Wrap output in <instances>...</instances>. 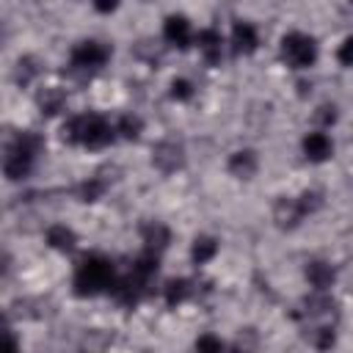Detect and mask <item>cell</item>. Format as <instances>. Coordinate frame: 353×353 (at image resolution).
<instances>
[{
  "instance_id": "cell-1",
  "label": "cell",
  "mask_w": 353,
  "mask_h": 353,
  "mask_svg": "<svg viewBox=\"0 0 353 353\" xmlns=\"http://www.w3.org/2000/svg\"><path fill=\"white\" fill-rule=\"evenodd\" d=\"M116 268L108 256L102 254H88L80 259L77 270H74V292L80 298H91V295H99V292H110L113 284H116Z\"/></svg>"
},
{
  "instance_id": "cell-2",
  "label": "cell",
  "mask_w": 353,
  "mask_h": 353,
  "mask_svg": "<svg viewBox=\"0 0 353 353\" xmlns=\"http://www.w3.org/2000/svg\"><path fill=\"white\" fill-rule=\"evenodd\" d=\"M61 132H63V141L80 143V146H88V149L108 146V143L116 138V127H113L110 121H105L102 116H97V113L72 116V119L63 124Z\"/></svg>"
},
{
  "instance_id": "cell-3",
  "label": "cell",
  "mask_w": 353,
  "mask_h": 353,
  "mask_svg": "<svg viewBox=\"0 0 353 353\" xmlns=\"http://www.w3.org/2000/svg\"><path fill=\"white\" fill-rule=\"evenodd\" d=\"M41 141L30 132H19L8 146H6V157H3V174L8 182H17L22 176H28V171L33 168V160L39 154Z\"/></svg>"
},
{
  "instance_id": "cell-4",
  "label": "cell",
  "mask_w": 353,
  "mask_h": 353,
  "mask_svg": "<svg viewBox=\"0 0 353 353\" xmlns=\"http://www.w3.org/2000/svg\"><path fill=\"white\" fill-rule=\"evenodd\" d=\"M281 58L292 69H309L317 61V44H314L312 36H306L301 30H292L281 39Z\"/></svg>"
},
{
  "instance_id": "cell-5",
  "label": "cell",
  "mask_w": 353,
  "mask_h": 353,
  "mask_svg": "<svg viewBox=\"0 0 353 353\" xmlns=\"http://www.w3.org/2000/svg\"><path fill=\"white\" fill-rule=\"evenodd\" d=\"M108 58H110V47L102 44V41H97V39L77 41V44L72 47V55H69L72 66H74V69H83V72H94V69L105 66Z\"/></svg>"
},
{
  "instance_id": "cell-6",
  "label": "cell",
  "mask_w": 353,
  "mask_h": 353,
  "mask_svg": "<svg viewBox=\"0 0 353 353\" xmlns=\"http://www.w3.org/2000/svg\"><path fill=\"white\" fill-rule=\"evenodd\" d=\"M163 39L174 47H188L196 36H193V28H190V19L182 17V14H171L165 22H163Z\"/></svg>"
},
{
  "instance_id": "cell-7",
  "label": "cell",
  "mask_w": 353,
  "mask_h": 353,
  "mask_svg": "<svg viewBox=\"0 0 353 353\" xmlns=\"http://www.w3.org/2000/svg\"><path fill=\"white\" fill-rule=\"evenodd\" d=\"M301 149L309 163H325L334 154V141L325 132H306L301 141Z\"/></svg>"
},
{
  "instance_id": "cell-8",
  "label": "cell",
  "mask_w": 353,
  "mask_h": 353,
  "mask_svg": "<svg viewBox=\"0 0 353 353\" xmlns=\"http://www.w3.org/2000/svg\"><path fill=\"white\" fill-rule=\"evenodd\" d=\"M303 207H301V201L298 199H292V196H281L279 201H276V210H273V221L281 226V229H295L301 221H303Z\"/></svg>"
},
{
  "instance_id": "cell-9",
  "label": "cell",
  "mask_w": 353,
  "mask_h": 353,
  "mask_svg": "<svg viewBox=\"0 0 353 353\" xmlns=\"http://www.w3.org/2000/svg\"><path fill=\"white\" fill-rule=\"evenodd\" d=\"M259 47V33H256V28L251 25V22H234V28H232V50L237 52V55H251L254 50Z\"/></svg>"
},
{
  "instance_id": "cell-10",
  "label": "cell",
  "mask_w": 353,
  "mask_h": 353,
  "mask_svg": "<svg viewBox=\"0 0 353 353\" xmlns=\"http://www.w3.org/2000/svg\"><path fill=\"white\" fill-rule=\"evenodd\" d=\"M152 163L160 168V171H176L179 165H182V146L179 143H174V141H163V143H157L154 146V152H152Z\"/></svg>"
},
{
  "instance_id": "cell-11",
  "label": "cell",
  "mask_w": 353,
  "mask_h": 353,
  "mask_svg": "<svg viewBox=\"0 0 353 353\" xmlns=\"http://www.w3.org/2000/svg\"><path fill=\"white\" fill-rule=\"evenodd\" d=\"M196 47L210 63H215L221 58V52H223V36L218 30H212V28H204V30L196 33Z\"/></svg>"
},
{
  "instance_id": "cell-12",
  "label": "cell",
  "mask_w": 353,
  "mask_h": 353,
  "mask_svg": "<svg viewBox=\"0 0 353 353\" xmlns=\"http://www.w3.org/2000/svg\"><path fill=\"white\" fill-rule=\"evenodd\" d=\"M256 154L251 149H240L229 157V174L237 176V179H251L256 174Z\"/></svg>"
},
{
  "instance_id": "cell-13",
  "label": "cell",
  "mask_w": 353,
  "mask_h": 353,
  "mask_svg": "<svg viewBox=\"0 0 353 353\" xmlns=\"http://www.w3.org/2000/svg\"><path fill=\"white\" fill-rule=\"evenodd\" d=\"M306 279H309V284L314 290L323 292V290H328L334 284V268L328 262H323V259H314V262L306 265Z\"/></svg>"
},
{
  "instance_id": "cell-14",
  "label": "cell",
  "mask_w": 353,
  "mask_h": 353,
  "mask_svg": "<svg viewBox=\"0 0 353 353\" xmlns=\"http://www.w3.org/2000/svg\"><path fill=\"white\" fill-rule=\"evenodd\" d=\"M44 237H47V245H50V248H55V251H72V248H74V243H77V234H74L69 226H63V223L50 226Z\"/></svg>"
},
{
  "instance_id": "cell-15",
  "label": "cell",
  "mask_w": 353,
  "mask_h": 353,
  "mask_svg": "<svg viewBox=\"0 0 353 353\" xmlns=\"http://www.w3.org/2000/svg\"><path fill=\"white\" fill-rule=\"evenodd\" d=\"M215 254H218V240H215V237H210V234H199V237L193 240L190 256H193L196 265H207Z\"/></svg>"
},
{
  "instance_id": "cell-16",
  "label": "cell",
  "mask_w": 353,
  "mask_h": 353,
  "mask_svg": "<svg viewBox=\"0 0 353 353\" xmlns=\"http://www.w3.org/2000/svg\"><path fill=\"white\" fill-rule=\"evenodd\" d=\"M66 105V94L61 91V88H55V85H47L44 91H39V108H41V113H47V116H55L61 108Z\"/></svg>"
},
{
  "instance_id": "cell-17",
  "label": "cell",
  "mask_w": 353,
  "mask_h": 353,
  "mask_svg": "<svg viewBox=\"0 0 353 353\" xmlns=\"http://www.w3.org/2000/svg\"><path fill=\"white\" fill-rule=\"evenodd\" d=\"M190 292H193V287H190L188 279H171L165 284V303L168 306H179V303H185L190 298Z\"/></svg>"
},
{
  "instance_id": "cell-18",
  "label": "cell",
  "mask_w": 353,
  "mask_h": 353,
  "mask_svg": "<svg viewBox=\"0 0 353 353\" xmlns=\"http://www.w3.org/2000/svg\"><path fill=\"white\" fill-rule=\"evenodd\" d=\"M143 243H146L149 251H157L160 254L165 248V243H168V229L160 226V223H146L143 226Z\"/></svg>"
},
{
  "instance_id": "cell-19",
  "label": "cell",
  "mask_w": 353,
  "mask_h": 353,
  "mask_svg": "<svg viewBox=\"0 0 353 353\" xmlns=\"http://www.w3.org/2000/svg\"><path fill=\"white\" fill-rule=\"evenodd\" d=\"M141 130H143V121H141L138 116H132V113L121 116L119 124H116V132H119L121 138H127V141H135V138L141 135Z\"/></svg>"
},
{
  "instance_id": "cell-20",
  "label": "cell",
  "mask_w": 353,
  "mask_h": 353,
  "mask_svg": "<svg viewBox=\"0 0 353 353\" xmlns=\"http://www.w3.org/2000/svg\"><path fill=\"white\" fill-rule=\"evenodd\" d=\"M102 193H105V182H102V179H97V176L85 179V182L77 188V196H80V201H97Z\"/></svg>"
},
{
  "instance_id": "cell-21",
  "label": "cell",
  "mask_w": 353,
  "mask_h": 353,
  "mask_svg": "<svg viewBox=\"0 0 353 353\" xmlns=\"http://www.w3.org/2000/svg\"><path fill=\"white\" fill-rule=\"evenodd\" d=\"M193 97V83L188 80V77H176V80H171V99H176V102H188Z\"/></svg>"
},
{
  "instance_id": "cell-22",
  "label": "cell",
  "mask_w": 353,
  "mask_h": 353,
  "mask_svg": "<svg viewBox=\"0 0 353 353\" xmlns=\"http://www.w3.org/2000/svg\"><path fill=\"white\" fill-rule=\"evenodd\" d=\"M336 61H339L342 66L353 69V36H347V39L339 44V50H336Z\"/></svg>"
},
{
  "instance_id": "cell-23",
  "label": "cell",
  "mask_w": 353,
  "mask_h": 353,
  "mask_svg": "<svg viewBox=\"0 0 353 353\" xmlns=\"http://www.w3.org/2000/svg\"><path fill=\"white\" fill-rule=\"evenodd\" d=\"M312 342H314V347H331V345H334V328H328V325L314 328Z\"/></svg>"
},
{
  "instance_id": "cell-24",
  "label": "cell",
  "mask_w": 353,
  "mask_h": 353,
  "mask_svg": "<svg viewBox=\"0 0 353 353\" xmlns=\"http://www.w3.org/2000/svg\"><path fill=\"white\" fill-rule=\"evenodd\" d=\"M33 61L30 58H19V63H17V80L25 85V83H30V77L36 74V66H30Z\"/></svg>"
},
{
  "instance_id": "cell-25",
  "label": "cell",
  "mask_w": 353,
  "mask_h": 353,
  "mask_svg": "<svg viewBox=\"0 0 353 353\" xmlns=\"http://www.w3.org/2000/svg\"><path fill=\"white\" fill-rule=\"evenodd\" d=\"M196 347H199V350H221L223 342H221L218 336H199V339H196Z\"/></svg>"
},
{
  "instance_id": "cell-26",
  "label": "cell",
  "mask_w": 353,
  "mask_h": 353,
  "mask_svg": "<svg viewBox=\"0 0 353 353\" xmlns=\"http://www.w3.org/2000/svg\"><path fill=\"white\" fill-rule=\"evenodd\" d=\"M119 3H121V0H91V6H94L99 14H110V11H116Z\"/></svg>"
},
{
  "instance_id": "cell-27",
  "label": "cell",
  "mask_w": 353,
  "mask_h": 353,
  "mask_svg": "<svg viewBox=\"0 0 353 353\" xmlns=\"http://www.w3.org/2000/svg\"><path fill=\"white\" fill-rule=\"evenodd\" d=\"M320 113H317V119L320 121H325V124H331L334 119H336V113H334V105H323V108H317Z\"/></svg>"
}]
</instances>
